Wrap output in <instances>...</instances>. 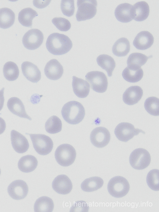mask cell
I'll list each match as a JSON object with an SVG mask.
<instances>
[{"label":"cell","mask_w":159,"mask_h":212,"mask_svg":"<svg viewBox=\"0 0 159 212\" xmlns=\"http://www.w3.org/2000/svg\"><path fill=\"white\" fill-rule=\"evenodd\" d=\"M46 47L49 52L55 55H60L68 52L72 46L70 38L66 35L57 33L50 34L46 43Z\"/></svg>","instance_id":"6da1fadb"},{"label":"cell","mask_w":159,"mask_h":212,"mask_svg":"<svg viewBox=\"0 0 159 212\" xmlns=\"http://www.w3.org/2000/svg\"><path fill=\"white\" fill-rule=\"evenodd\" d=\"M61 114L64 120L72 124H76L83 120L85 115V109L79 102L69 101L65 104L61 110Z\"/></svg>","instance_id":"7a4b0ae2"},{"label":"cell","mask_w":159,"mask_h":212,"mask_svg":"<svg viewBox=\"0 0 159 212\" xmlns=\"http://www.w3.org/2000/svg\"><path fill=\"white\" fill-rule=\"evenodd\" d=\"M54 156L56 161L59 165L64 167L68 166L74 162L76 152L72 145L63 144L57 147Z\"/></svg>","instance_id":"3957f363"},{"label":"cell","mask_w":159,"mask_h":212,"mask_svg":"<svg viewBox=\"0 0 159 212\" xmlns=\"http://www.w3.org/2000/svg\"><path fill=\"white\" fill-rule=\"evenodd\" d=\"M129 189V184L128 180L119 176L114 177L110 179L107 185L109 193L112 196L117 198L125 196Z\"/></svg>","instance_id":"277c9868"},{"label":"cell","mask_w":159,"mask_h":212,"mask_svg":"<svg viewBox=\"0 0 159 212\" xmlns=\"http://www.w3.org/2000/svg\"><path fill=\"white\" fill-rule=\"evenodd\" d=\"M96 0H78L77 10L76 16L77 20L80 21L90 19L93 17L97 12Z\"/></svg>","instance_id":"5b68a950"},{"label":"cell","mask_w":159,"mask_h":212,"mask_svg":"<svg viewBox=\"0 0 159 212\" xmlns=\"http://www.w3.org/2000/svg\"><path fill=\"white\" fill-rule=\"evenodd\" d=\"M33 147L36 152L41 155L49 153L53 147V142L49 136L43 134H29Z\"/></svg>","instance_id":"8992f818"},{"label":"cell","mask_w":159,"mask_h":212,"mask_svg":"<svg viewBox=\"0 0 159 212\" xmlns=\"http://www.w3.org/2000/svg\"><path fill=\"white\" fill-rule=\"evenodd\" d=\"M151 160L149 152L145 149L138 148L134 150L129 158V163L131 166L137 170L146 168L149 165Z\"/></svg>","instance_id":"52a82bcc"},{"label":"cell","mask_w":159,"mask_h":212,"mask_svg":"<svg viewBox=\"0 0 159 212\" xmlns=\"http://www.w3.org/2000/svg\"><path fill=\"white\" fill-rule=\"evenodd\" d=\"M85 79L94 91L98 93H103L106 91L108 80L103 72L97 71L89 72L85 76Z\"/></svg>","instance_id":"ba28073f"},{"label":"cell","mask_w":159,"mask_h":212,"mask_svg":"<svg viewBox=\"0 0 159 212\" xmlns=\"http://www.w3.org/2000/svg\"><path fill=\"white\" fill-rule=\"evenodd\" d=\"M140 133L144 134L145 132L138 129H136L131 124L128 122H122L116 127L114 131L115 135L119 140L127 142L137 135Z\"/></svg>","instance_id":"9c48e42d"},{"label":"cell","mask_w":159,"mask_h":212,"mask_svg":"<svg viewBox=\"0 0 159 212\" xmlns=\"http://www.w3.org/2000/svg\"><path fill=\"white\" fill-rule=\"evenodd\" d=\"M44 35L40 30L33 29L29 30L23 36L22 43L26 49L33 50L39 48L42 44Z\"/></svg>","instance_id":"30bf717a"},{"label":"cell","mask_w":159,"mask_h":212,"mask_svg":"<svg viewBox=\"0 0 159 212\" xmlns=\"http://www.w3.org/2000/svg\"><path fill=\"white\" fill-rule=\"evenodd\" d=\"M90 139L91 143L97 148H102L106 146L110 139L109 130L103 127H97L91 132Z\"/></svg>","instance_id":"8fae6325"},{"label":"cell","mask_w":159,"mask_h":212,"mask_svg":"<svg viewBox=\"0 0 159 212\" xmlns=\"http://www.w3.org/2000/svg\"><path fill=\"white\" fill-rule=\"evenodd\" d=\"M7 192L13 199L20 200L26 196L28 192V187L25 181L17 180L13 181L9 185Z\"/></svg>","instance_id":"7c38bea8"},{"label":"cell","mask_w":159,"mask_h":212,"mask_svg":"<svg viewBox=\"0 0 159 212\" xmlns=\"http://www.w3.org/2000/svg\"><path fill=\"white\" fill-rule=\"evenodd\" d=\"M52 187L57 193L66 195L69 193L72 188V182L67 175L61 174L57 176L52 183Z\"/></svg>","instance_id":"4fadbf2b"},{"label":"cell","mask_w":159,"mask_h":212,"mask_svg":"<svg viewBox=\"0 0 159 212\" xmlns=\"http://www.w3.org/2000/svg\"><path fill=\"white\" fill-rule=\"evenodd\" d=\"M11 139L12 147L14 150L19 153L26 152L29 147L27 139L19 132L12 130L11 132Z\"/></svg>","instance_id":"5bb4252c"},{"label":"cell","mask_w":159,"mask_h":212,"mask_svg":"<svg viewBox=\"0 0 159 212\" xmlns=\"http://www.w3.org/2000/svg\"><path fill=\"white\" fill-rule=\"evenodd\" d=\"M44 74L49 79L55 80L62 76L63 69V66L56 59H52L48 61L44 69Z\"/></svg>","instance_id":"9a60e30c"},{"label":"cell","mask_w":159,"mask_h":212,"mask_svg":"<svg viewBox=\"0 0 159 212\" xmlns=\"http://www.w3.org/2000/svg\"><path fill=\"white\" fill-rule=\"evenodd\" d=\"M154 40V37L150 32L143 31L137 34L133 41V44L138 49L145 50L152 45Z\"/></svg>","instance_id":"2e32d148"},{"label":"cell","mask_w":159,"mask_h":212,"mask_svg":"<svg viewBox=\"0 0 159 212\" xmlns=\"http://www.w3.org/2000/svg\"><path fill=\"white\" fill-rule=\"evenodd\" d=\"M21 68L23 75L30 81L37 83L40 79L41 72L37 66L33 63L24 61L21 64Z\"/></svg>","instance_id":"e0dca14e"},{"label":"cell","mask_w":159,"mask_h":212,"mask_svg":"<svg viewBox=\"0 0 159 212\" xmlns=\"http://www.w3.org/2000/svg\"><path fill=\"white\" fill-rule=\"evenodd\" d=\"M143 93V90L139 86H130L127 88L124 93L123 95V101L127 105H133L140 100Z\"/></svg>","instance_id":"ac0fdd59"},{"label":"cell","mask_w":159,"mask_h":212,"mask_svg":"<svg viewBox=\"0 0 159 212\" xmlns=\"http://www.w3.org/2000/svg\"><path fill=\"white\" fill-rule=\"evenodd\" d=\"M149 12V7L147 2L144 1L138 2L132 6V18L137 21H143L148 17Z\"/></svg>","instance_id":"d6986e66"},{"label":"cell","mask_w":159,"mask_h":212,"mask_svg":"<svg viewBox=\"0 0 159 212\" xmlns=\"http://www.w3.org/2000/svg\"><path fill=\"white\" fill-rule=\"evenodd\" d=\"M7 105L9 110L13 114L20 117L31 120V118L26 111L23 102L18 98L16 97L10 98L7 101Z\"/></svg>","instance_id":"ffe728a7"},{"label":"cell","mask_w":159,"mask_h":212,"mask_svg":"<svg viewBox=\"0 0 159 212\" xmlns=\"http://www.w3.org/2000/svg\"><path fill=\"white\" fill-rule=\"evenodd\" d=\"M72 85L74 93L78 97L84 98L88 95L90 85L86 81L73 76Z\"/></svg>","instance_id":"44dd1931"},{"label":"cell","mask_w":159,"mask_h":212,"mask_svg":"<svg viewBox=\"0 0 159 212\" xmlns=\"http://www.w3.org/2000/svg\"><path fill=\"white\" fill-rule=\"evenodd\" d=\"M132 5L124 3L118 5L116 8L115 15L117 20L122 23H128L132 20L131 9Z\"/></svg>","instance_id":"7402d4cb"},{"label":"cell","mask_w":159,"mask_h":212,"mask_svg":"<svg viewBox=\"0 0 159 212\" xmlns=\"http://www.w3.org/2000/svg\"><path fill=\"white\" fill-rule=\"evenodd\" d=\"M37 165V160L34 156L27 155L20 159L18 162V167L21 171L29 173L34 171Z\"/></svg>","instance_id":"603a6c76"},{"label":"cell","mask_w":159,"mask_h":212,"mask_svg":"<svg viewBox=\"0 0 159 212\" xmlns=\"http://www.w3.org/2000/svg\"><path fill=\"white\" fill-rule=\"evenodd\" d=\"M143 72L140 68L128 66L123 70L122 76L126 81L129 83H134L140 80L143 77Z\"/></svg>","instance_id":"cb8c5ba5"},{"label":"cell","mask_w":159,"mask_h":212,"mask_svg":"<svg viewBox=\"0 0 159 212\" xmlns=\"http://www.w3.org/2000/svg\"><path fill=\"white\" fill-rule=\"evenodd\" d=\"M130 50L129 42L126 38H121L117 40L112 47V52L115 56L118 57L124 56Z\"/></svg>","instance_id":"d4e9b609"},{"label":"cell","mask_w":159,"mask_h":212,"mask_svg":"<svg viewBox=\"0 0 159 212\" xmlns=\"http://www.w3.org/2000/svg\"><path fill=\"white\" fill-rule=\"evenodd\" d=\"M96 61L98 65L107 72L109 77L112 75L116 63L111 56L106 54H101L97 57Z\"/></svg>","instance_id":"484cf974"},{"label":"cell","mask_w":159,"mask_h":212,"mask_svg":"<svg viewBox=\"0 0 159 212\" xmlns=\"http://www.w3.org/2000/svg\"><path fill=\"white\" fill-rule=\"evenodd\" d=\"M103 183L104 181L102 178L94 176L85 179L81 183V187L84 192H92L101 188Z\"/></svg>","instance_id":"4316f807"},{"label":"cell","mask_w":159,"mask_h":212,"mask_svg":"<svg viewBox=\"0 0 159 212\" xmlns=\"http://www.w3.org/2000/svg\"><path fill=\"white\" fill-rule=\"evenodd\" d=\"M38 16L36 11L30 7L23 9L19 12L18 20L20 23L23 26L31 28L32 20Z\"/></svg>","instance_id":"83f0119b"},{"label":"cell","mask_w":159,"mask_h":212,"mask_svg":"<svg viewBox=\"0 0 159 212\" xmlns=\"http://www.w3.org/2000/svg\"><path fill=\"white\" fill-rule=\"evenodd\" d=\"M54 206V202L51 198L42 196L36 200L34 208L35 212H51L53 211Z\"/></svg>","instance_id":"f1b7e54d"},{"label":"cell","mask_w":159,"mask_h":212,"mask_svg":"<svg viewBox=\"0 0 159 212\" xmlns=\"http://www.w3.org/2000/svg\"><path fill=\"white\" fill-rule=\"evenodd\" d=\"M15 20V14L12 10L7 7L0 9V28H9L13 24Z\"/></svg>","instance_id":"f546056e"},{"label":"cell","mask_w":159,"mask_h":212,"mask_svg":"<svg viewBox=\"0 0 159 212\" xmlns=\"http://www.w3.org/2000/svg\"><path fill=\"white\" fill-rule=\"evenodd\" d=\"M3 71L6 79L9 81L16 80L19 75L18 67L17 65L12 61H8L5 63L3 67Z\"/></svg>","instance_id":"4dcf8cb0"},{"label":"cell","mask_w":159,"mask_h":212,"mask_svg":"<svg viewBox=\"0 0 159 212\" xmlns=\"http://www.w3.org/2000/svg\"><path fill=\"white\" fill-rule=\"evenodd\" d=\"M149 58V57L141 53H132L128 58L127 61L128 66L140 68L146 63Z\"/></svg>","instance_id":"1f68e13d"},{"label":"cell","mask_w":159,"mask_h":212,"mask_svg":"<svg viewBox=\"0 0 159 212\" xmlns=\"http://www.w3.org/2000/svg\"><path fill=\"white\" fill-rule=\"evenodd\" d=\"M60 119L56 115H53L47 120L45 124V130L48 133L55 134L60 132L62 129Z\"/></svg>","instance_id":"d6a6232c"},{"label":"cell","mask_w":159,"mask_h":212,"mask_svg":"<svg viewBox=\"0 0 159 212\" xmlns=\"http://www.w3.org/2000/svg\"><path fill=\"white\" fill-rule=\"evenodd\" d=\"M147 111L150 114L155 116L159 115V99L156 97H151L147 98L144 103Z\"/></svg>","instance_id":"836d02e7"},{"label":"cell","mask_w":159,"mask_h":212,"mask_svg":"<svg viewBox=\"0 0 159 212\" xmlns=\"http://www.w3.org/2000/svg\"><path fill=\"white\" fill-rule=\"evenodd\" d=\"M146 182L149 187L155 191L159 190V170L154 169L150 170L147 174Z\"/></svg>","instance_id":"e575fe53"},{"label":"cell","mask_w":159,"mask_h":212,"mask_svg":"<svg viewBox=\"0 0 159 212\" xmlns=\"http://www.w3.org/2000/svg\"><path fill=\"white\" fill-rule=\"evenodd\" d=\"M74 0H63L61 1L60 7L63 14L70 17L74 14L75 7Z\"/></svg>","instance_id":"d590c367"},{"label":"cell","mask_w":159,"mask_h":212,"mask_svg":"<svg viewBox=\"0 0 159 212\" xmlns=\"http://www.w3.org/2000/svg\"><path fill=\"white\" fill-rule=\"evenodd\" d=\"M53 24L59 30L66 32L71 27V24L67 19L63 17H55L52 20Z\"/></svg>","instance_id":"8d00e7d4"},{"label":"cell","mask_w":159,"mask_h":212,"mask_svg":"<svg viewBox=\"0 0 159 212\" xmlns=\"http://www.w3.org/2000/svg\"><path fill=\"white\" fill-rule=\"evenodd\" d=\"M89 207L85 201H81L75 202L71 208L70 212H88Z\"/></svg>","instance_id":"74e56055"},{"label":"cell","mask_w":159,"mask_h":212,"mask_svg":"<svg viewBox=\"0 0 159 212\" xmlns=\"http://www.w3.org/2000/svg\"><path fill=\"white\" fill-rule=\"evenodd\" d=\"M51 0H34V5L38 8H43L49 4Z\"/></svg>","instance_id":"f35d334b"},{"label":"cell","mask_w":159,"mask_h":212,"mask_svg":"<svg viewBox=\"0 0 159 212\" xmlns=\"http://www.w3.org/2000/svg\"><path fill=\"white\" fill-rule=\"evenodd\" d=\"M4 88H3L0 90V111L3 108L4 101Z\"/></svg>","instance_id":"ab89813d"},{"label":"cell","mask_w":159,"mask_h":212,"mask_svg":"<svg viewBox=\"0 0 159 212\" xmlns=\"http://www.w3.org/2000/svg\"><path fill=\"white\" fill-rule=\"evenodd\" d=\"M6 128V124L5 120L0 117V134L5 131Z\"/></svg>","instance_id":"60d3db41"},{"label":"cell","mask_w":159,"mask_h":212,"mask_svg":"<svg viewBox=\"0 0 159 212\" xmlns=\"http://www.w3.org/2000/svg\"><path fill=\"white\" fill-rule=\"evenodd\" d=\"M1 169H0V174H1Z\"/></svg>","instance_id":"b9f144b4"}]
</instances>
